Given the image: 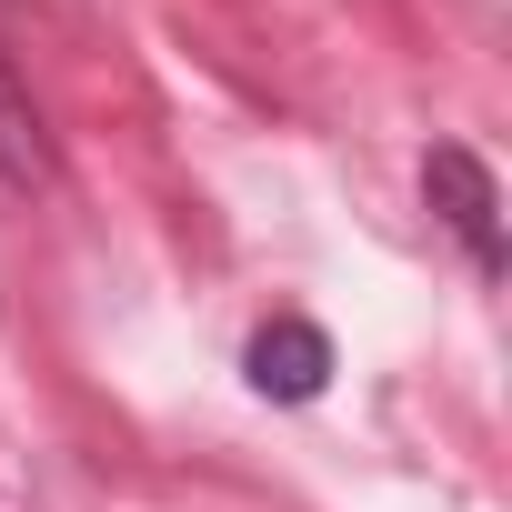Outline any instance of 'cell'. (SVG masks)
Listing matches in <instances>:
<instances>
[{
    "mask_svg": "<svg viewBox=\"0 0 512 512\" xmlns=\"http://www.w3.org/2000/svg\"><path fill=\"white\" fill-rule=\"evenodd\" d=\"M422 191H432V211L452 221V241L472 251V272H502V191H492V171H482L462 141H442V151L422 161Z\"/></svg>",
    "mask_w": 512,
    "mask_h": 512,
    "instance_id": "1",
    "label": "cell"
},
{
    "mask_svg": "<svg viewBox=\"0 0 512 512\" xmlns=\"http://www.w3.org/2000/svg\"><path fill=\"white\" fill-rule=\"evenodd\" d=\"M332 382V342L312 322H272L262 342H251V392H272V402H312Z\"/></svg>",
    "mask_w": 512,
    "mask_h": 512,
    "instance_id": "2",
    "label": "cell"
},
{
    "mask_svg": "<svg viewBox=\"0 0 512 512\" xmlns=\"http://www.w3.org/2000/svg\"><path fill=\"white\" fill-rule=\"evenodd\" d=\"M31 191H51V131H41L31 91L11 81V61H0V211L31 201Z\"/></svg>",
    "mask_w": 512,
    "mask_h": 512,
    "instance_id": "3",
    "label": "cell"
}]
</instances>
